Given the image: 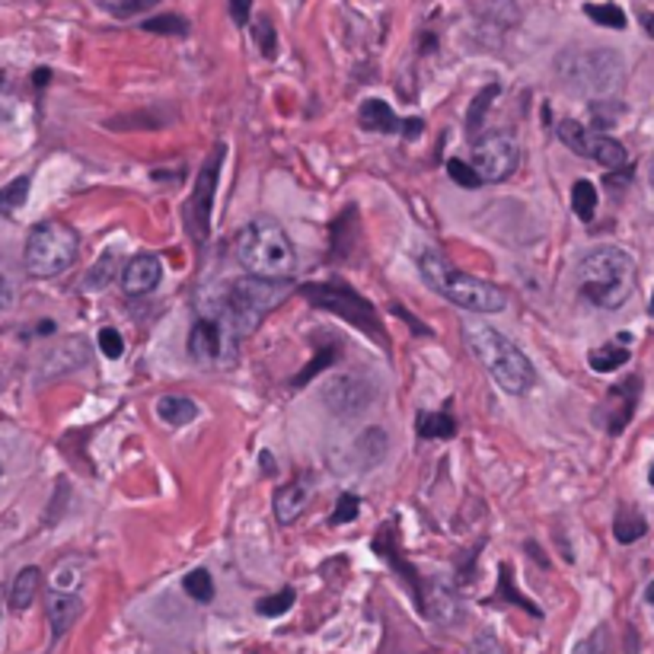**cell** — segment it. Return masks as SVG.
Returning <instances> with one entry per match:
<instances>
[{"label":"cell","mask_w":654,"mask_h":654,"mask_svg":"<svg viewBox=\"0 0 654 654\" xmlns=\"http://www.w3.org/2000/svg\"><path fill=\"white\" fill-rule=\"evenodd\" d=\"M99 352L106 355L109 361H118L124 355V338L118 329H103L99 332Z\"/></svg>","instance_id":"37"},{"label":"cell","mask_w":654,"mask_h":654,"mask_svg":"<svg viewBox=\"0 0 654 654\" xmlns=\"http://www.w3.org/2000/svg\"><path fill=\"white\" fill-rule=\"evenodd\" d=\"M556 131H558V138H562V144L572 147L578 157L597 160V163L606 166V170H620V166H626V147H622L620 141L610 138V134H603V131L587 128V124L575 122V118L558 122Z\"/></svg>","instance_id":"10"},{"label":"cell","mask_w":654,"mask_h":654,"mask_svg":"<svg viewBox=\"0 0 654 654\" xmlns=\"http://www.w3.org/2000/svg\"><path fill=\"white\" fill-rule=\"evenodd\" d=\"M572 211L578 214L581 221H594V214H597V189H594V182L587 180H578L572 186Z\"/></svg>","instance_id":"24"},{"label":"cell","mask_w":654,"mask_h":654,"mask_svg":"<svg viewBox=\"0 0 654 654\" xmlns=\"http://www.w3.org/2000/svg\"><path fill=\"white\" fill-rule=\"evenodd\" d=\"M269 281L249 275L246 281H236L227 294V303H224V317H227V326H221L224 332H234L236 338L246 336V332L255 329L265 310L275 303V294L265 288Z\"/></svg>","instance_id":"8"},{"label":"cell","mask_w":654,"mask_h":654,"mask_svg":"<svg viewBox=\"0 0 654 654\" xmlns=\"http://www.w3.org/2000/svg\"><path fill=\"white\" fill-rule=\"evenodd\" d=\"M355 450L361 454V466L371 469L386 456V450H390V438H386L383 428H367V431L358 438V444H355Z\"/></svg>","instance_id":"21"},{"label":"cell","mask_w":654,"mask_h":654,"mask_svg":"<svg viewBox=\"0 0 654 654\" xmlns=\"http://www.w3.org/2000/svg\"><path fill=\"white\" fill-rule=\"evenodd\" d=\"M626 361H629V352H626V348H620V345H603V348L591 352L587 364H591L597 373H613V371H620V367L626 364Z\"/></svg>","instance_id":"26"},{"label":"cell","mask_w":654,"mask_h":654,"mask_svg":"<svg viewBox=\"0 0 654 654\" xmlns=\"http://www.w3.org/2000/svg\"><path fill=\"white\" fill-rule=\"evenodd\" d=\"M517 163H520V151H517V141L511 134L489 131L483 138H475L469 166L479 172L483 182H504L508 176H514Z\"/></svg>","instance_id":"9"},{"label":"cell","mask_w":654,"mask_h":654,"mask_svg":"<svg viewBox=\"0 0 654 654\" xmlns=\"http://www.w3.org/2000/svg\"><path fill=\"white\" fill-rule=\"evenodd\" d=\"M45 610H49V622H51V635L55 639H61L64 632H68L70 626H74L77 620H80L83 613V603L77 594L70 591H51L49 600H45Z\"/></svg>","instance_id":"15"},{"label":"cell","mask_w":654,"mask_h":654,"mask_svg":"<svg viewBox=\"0 0 654 654\" xmlns=\"http://www.w3.org/2000/svg\"><path fill=\"white\" fill-rule=\"evenodd\" d=\"M419 434L421 438H454L456 434V421L447 412H421L419 415Z\"/></svg>","instance_id":"25"},{"label":"cell","mask_w":654,"mask_h":654,"mask_svg":"<svg viewBox=\"0 0 654 654\" xmlns=\"http://www.w3.org/2000/svg\"><path fill=\"white\" fill-rule=\"evenodd\" d=\"M648 310H651V313H654V294H651V307H648Z\"/></svg>","instance_id":"47"},{"label":"cell","mask_w":654,"mask_h":654,"mask_svg":"<svg viewBox=\"0 0 654 654\" xmlns=\"http://www.w3.org/2000/svg\"><path fill=\"white\" fill-rule=\"evenodd\" d=\"M221 163H224V147H217L211 160L198 170V180H195L192 198L186 205V224L189 234L198 246L207 243L211 234V207H214V192H217V176H221Z\"/></svg>","instance_id":"11"},{"label":"cell","mask_w":654,"mask_h":654,"mask_svg":"<svg viewBox=\"0 0 654 654\" xmlns=\"http://www.w3.org/2000/svg\"><path fill=\"white\" fill-rule=\"evenodd\" d=\"M224 352V329L214 319H198L189 332V355L195 361H217Z\"/></svg>","instance_id":"16"},{"label":"cell","mask_w":654,"mask_h":654,"mask_svg":"<svg viewBox=\"0 0 654 654\" xmlns=\"http://www.w3.org/2000/svg\"><path fill=\"white\" fill-rule=\"evenodd\" d=\"M144 32H157V35H186L189 32V23L176 14H166V16H153V20H144Z\"/></svg>","instance_id":"35"},{"label":"cell","mask_w":654,"mask_h":654,"mask_svg":"<svg viewBox=\"0 0 654 654\" xmlns=\"http://www.w3.org/2000/svg\"><path fill=\"white\" fill-rule=\"evenodd\" d=\"M253 39H255V45H259V51L269 61H275L278 58V32H275V26H272V20L269 16H259V20L253 23Z\"/></svg>","instance_id":"30"},{"label":"cell","mask_w":654,"mask_h":654,"mask_svg":"<svg viewBox=\"0 0 654 654\" xmlns=\"http://www.w3.org/2000/svg\"><path fill=\"white\" fill-rule=\"evenodd\" d=\"M645 533H648L645 517L632 508H620V514H616V520H613V537L620 539L622 546H629V543H635V539L645 537Z\"/></svg>","instance_id":"22"},{"label":"cell","mask_w":654,"mask_h":654,"mask_svg":"<svg viewBox=\"0 0 654 654\" xmlns=\"http://www.w3.org/2000/svg\"><path fill=\"white\" fill-rule=\"evenodd\" d=\"M323 400L338 419H355L373 400V386L364 377H336L323 390Z\"/></svg>","instance_id":"12"},{"label":"cell","mask_w":654,"mask_h":654,"mask_svg":"<svg viewBox=\"0 0 654 654\" xmlns=\"http://www.w3.org/2000/svg\"><path fill=\"white\" fill-rule=\"evenodd\" d=\"M447 172H450V180H454L456 186H463V189H479V186H483L479 172H475L473 166L466 163V160H447Z\"/></svg>","instance_id":"36"},{"label":"cell","mask_w":654,"mask_h":654,"mask_svg":"<svg viewBox=\"0 0 654 654\" xmlns=\"http://www.w3.org/2000/svg\"><path fill=\"white\" fill-rule=\"evenodd\" d=\"M77 249H80V240H77V234L68 224L41 221L26 236L23 265H26V272L32 278H55L74 265Z\"/></svg>","instance_id":"6"},{"label":"cell","mask_w":654,"mask_h":654,"mask_svg":"<svg viewBox=\"0 0 654 654\" xmlns=\"http://www.w3.org/2000/svg\"><path fill=\"white\" fill-rule=\"evenodd\" d=\"M29 186H32L29 176H20V180H14L10 186L0 189V214H4V217H14V214L26 205Z\"/></svg>","instance_id":"27"},{"label":"cell","mask_w":654,"mask_h":654,"mask_svg":"<svg viewBox=\"0 0 654 654\" xmlns=\"http://www.w3.org/2000/svg\"><path fill=\"white\" fill-rule=\"evenodd\" d=\"M97 7H103L109 16H115V20H131V16L144 14V10L157 7L160 0H93Z\"/></svg>","instance_id":"29"},{"label":"cell","mask_w":654,"mask_h":654,"mask_svg":"<svg viewBox=\"0 0 654 654\" xmlns=\"http://www.w3.org/2000/svg\"><path fill=\"white\" fill-rule=\"evenodd\" d=\"M495 97H498V87L492 83V87H485V90L469 103V112H466V131L469 134H475V128H483L485 112H489V106L495 103Z\"/></svg>","instance_id":"31"},{"label":"cell","mask_w":654,"mask_h":654,"mask_svg":"<svg viewBox=\"0 0 654 654\" xmlns=\"http://www.w3.org/2000/svg\"><path fill=\"white\" fill-rule=\"evenodd\" d=\"M585 14L591 16L597 26L606 29H626V14L616 4H585Z\"/></svg>","instance_id":"32"},{"label":"cell","mask_w":654,"mask_h":654,"mask_svg":"<svg viewBox=\"0 0 654 654\" xmlns=\"http://www.w3.org/2000/svg\"><path fill=\"white\" fill-rule=\"evenodd\" d=\"M262 466H265V473H275V466H272V456L262 454Z\"/></svg>","instance_id":"44"},{"label":"cell","mask_w":654,"mask_h":654,"mask_svg":"<svg viewBox=\"0 0 654 654\" xmlns=\"http://www.w3.org/2000/svg\"><path fill=\"white\" fill-rule=\"evenodd\" d=\"M419 269L425 275V281L444 300L454 303V307H463V310H473V313H502L508 307V294L502 288L454 269L441 249H425L419 255Z\"/></svg>","instance_id":"2"},{"label":"cell","mask_w":654,"mask_h":654,"mask_svg":"<svg viewBox=\"0 0 654 654\" xmlns=\"http://www.w3.org/2000/svg\"><path fill=\"white\" fill-rule=\"evenodd\" d=\"M160 278H163V265L153 253H138L131 255L128 265L118 272V284L128 297H144L151 290H157Z\"/></svg>","instance_id":"13"},{"label":"cell","mask_w":654,"mask_h":654,"mask_svg":"<svg viewBox=\"0 0 654 654\" xmlns=\"http://www.w3.org/2000/svg\"><path fill=\"white\" fill-rule=\"evenodd\" d=\"M182 587H186L189 597L198 600V603H211V600H214V581H211V575H207L205 568H195V572H189L186 581H182Z\"/></svg>","instance_id":"33"},{"label":"cell","mask_w":654,"mask_h":654,"mask_svg":"<svg viewBox=\"0 0 654 654\" xmlns=\"http://www.w3.org/2000/svg\"><path fill=\"white\" fill-rule=\"evenodd\" d=\"M639 20H641V26H645V32L654 39V14H648V10H641V16H639Z\"/></svg>","instance_id":"42"},{"label":"cell","mask_w":654,"mask_h":654,"mask_svg":"<svg viewBox=\"0 0 654 654\" xmlns=\"http://www.w3.org/2000/svg\"><path fill=\"white\" fill-rule=\"evenodd\" d=\"M39 587H41V572H39V568H35V565L23 568V572L14 578V587H10V606H14V610H26V606H32Z\"/></svg>","instance_id":"20"},{"label":"cell","mask_w":654,"mask_h":654,"mask_svg":"<svg viewBox=\"0 0 654 654\" xmlns=\"http://www.w3.org/2000/svg\"><path fill=\"white\" fill-rule=\"evenodd\" d=\"M648 479H651V485H654V463H651V469H648Z\"/></svg>","instance_id":"46"},{"label":"cell","mask_w":654,"mask_h":654,"mask_svg":"<svg viewBox=\"0 0 654 654\" xmlns=\"http://www.w3.org/2000/svg\"><path fill=\"white\" fill-rule=\"evenodd\" d=\"M651 186H654V166H651Z\"/></svg>","instance_id":"48"},{"label":"cell","mask_w":654,"mask_h":654,"mask_svg":"<svg viewBox=\"0 0 654 654\" xmlns=\"http://www.w3.org/2000/svg\"><path fill=\"white\" fill-rule=\"evenodd\" d=\"M297 594L290 591V587H284L281 594H275V597H262L259 603H255V610H259V616H269V620H275V616H284L294 606Z\"/></svg>","instance_id":"34"},{"label":"cell","mask_w":654,"mask_h":654,"mask_svg":"<svg viewBox=\"0 0 654 654\" xmlns=\"http://www.w3.org/2000/svg\"><path fill=\"white\" fill-rule=\"evenodd\" d=\"M49 77H51V74H49V70L41 68V70H39V74H35V83H39V87H41V83H49Z\"/></svg>","instance_id":"43"},{"label":"cell","mask_w":654,"mask_h":654,"mask_svg":"<svg viewBox=\"0 0 654 654\" xmlns=\"http://www.w3.org/2000/svg\"><path fill=\"white\" fill-rule=\"evenodd\" d=\"M122 272V265H118V259H115V253L112 249H106L103 253V259L97 262L90 269V275H87V290H103L106 284L112 281V278Z\"/></svg>","instance_id":"28"},{"label":"cell","mask_w":654,"mask_h":654,"mask_svg":"<svg viewBox=\"0 0 654 654\" xmlns=\"http://www.w3.org/2000/svg\"><path fill=\"white\" fill-rule=\"evenodd\" d=\"M361 128L367 131H383V134H400L402 131V118L383 103V99H367L358 112Z\"/></svg>","instance_id":"18"},{"label":"cell","mask_w":654,"mask_h":654,"mask_svg":"<svg viewBox=\"0 0 654 654\" xmlns=\"http://www.w3.org/2000/svg\"><path fill=\"white\" fill-rule=\"evenodd\" d=\"M556 70L562 83H568L575 93H585L594 99H610L622 83V61L610 49H568L556 58Z\"/></svg>","instance_id":"5"},{"label":"cell","mask_w":654,"mask_h":654,"mask_svg":"<svg viewBox=\"0 0 654 654\" xmlns=\"http://www.w3.org/2000/svg\"><path fill=\"white\" fill-rule=\"evenodd\" d=\"M463 342L473 352V358L489 371V377L504 392H511V396H523L533 386V380H537L530 358L511 338H504L502 332L492 329V326L463 323Z\"/></svg>","instance_id":"1"},{"label":"cell","mask_w":654,"mask_h":654,"mask_svg":"<svg viewBox=\"0 0 654 654\" xmlns=\"http://www.w3.org/2000/svg\"><path fill=\"white\" fill-rule=\"evenodd\" d=\"M227 4H230V16H234L236 26H246L249 10H253V0H227Z\"/></svg>","instance_id":"40"},{"label":"cell","mask_w":654,"mask_h":654,"mask_svg":"<svg viewBox=\"0 0 654 654\" xmlns=\"http://www.w3.org/2000/svg\"><path fill=\"white\" fill-rule=\"evenodd\" d=\"M578 290L600 310H620L635 290V262L616 246L594 249L578 265Z\"/></svg>","instance_id":"3"},{"label":"cell","mask_w":654,"mask_h":654,"mask_svg":"<svg viewBox=\"0 0 654 654\" xmlns=\"http://www.w3.org/2000/svg\"><path fill=\"white\" fill-rule=\"evenodd\" d=\"M300 294L307 297L313 307L338 313L342 319L358 326L361 332L377 338L380 345H386V332H383V326H380L377 310L371 307V300H364V297H361L358 290L348 288V284H303Z\"/></svg>","instance_id":"7"},{"label":"cell","mask_w":654,"mask_h":654,"mask_svg":"<svg viewBox=\"0 0 654 654\" xmlns=\"http://www.w3.org/2000/svg\"><path fill=\"white\" fill-rule=\"evenodd\" d=\"M236 262L262 281H288L297 272V253L275 221H253L236 234Z\"/></svg>","instance_id":"4"},{"label":"cell","mask_w":654,"mask_h":654,"mask_svg":"<svg viewBox=\"0 0 654 654\" xmlns=\"http://www.w3.org/2000/svg\"><path fill=\"white\" fill-rule=\"evenodd\" d=\"M400 134H402V138H409V141L419 138V134H421V118H406Z\"/></svg>","instance_id":"41"},{"label":"cell","mask_w":654,"mask_h":654,"mask_svg":"<svg viewBox=\"0 0 654 654\" xmlns=\"http://www.w3.org/2000/svg\"><path fill=\"white\" fill-rule=\"evenodd\" d=\"M483 16H485V23H492V26L504 32V29L517 26L520 10H517L514 0H489V4L483 7Z\"/></svg>","instance_id":"23"},{"label":"cell","mask_w":654,"mask_h":654,"mask_svg":"<svg viewBox=\"0 0 654 654\" xmlns=\"http://www.w3.org/2000/svg\"><path fill=\"white\" fill-rule=\"evenodd\" d=\"M639 386H641L639 377H632V380H626V383L613 386V390L606 392V400H603V406H600L597 419L603 421L610 434H620L622 428L629 425V419H632V412H635V400H639Z\"/></svg>","instance_id":"14"},{"label":"cell","mask_w":654,"mask_h":654,"mask_svg":"<svg viewBox=\"0 0 654 654\" xmlns=\"http://www.w3.org/2000/svg\"><path fill=\"white\" fill-rule=\"evenodd\" d=\"M466 654H504V648L492 632H483V635H475L473 645L466 648Z\"/></svg>","instance_id":"39"},{"label":"cell","mask_w":654,"mask_h":654,"mask_svg":"<svg viewBox=\"0 0 654 654\" xmlns=\"http://www.w3.org/2000/svg\"><path fill=\"white\" fill-rule=\"evenodd\" d=\"M645 597H648V603H654V585L648 587V594H645Z\"/></svg>","instance_id":"45"},{"label":"cell","mask_w":654,"mask_h":654,"mask_svg":"<svg viewBox=\"0 0 654 654\" xmlns=\"http://www.w3.org/2000/svg\"><path fill=\"white\" fill-rule=\"evenodd\" d=\"M358 511H361L358 495H342V498H338L336 514L329 517V523H332V527H342V523H352L355 517H358Z\"/></svg>","instance_id":"38"},{"label":"cell","mask_w":654,"mask_h":654,"mask_svg":"<svg viewBox=\"0 0 654 654\" xmlns=\"http://www.w3.org/2000/svg\"><path fill=\"white\" fill-rule=\"evenodd\" d=\"M307 502H310V485H307V483H288V485H281V489L275 492V498H272V508H275L278 523L290 527V523H294L297 517L303 514Z\"/></svg>","instance_id":"17"},{"label":"cell","mask_w":654,"mask_h":654,"mask_svg":"<svg viewBox=\"0 0 654 654\" xmlns=\"http://www.w3.org/2000/svg\"><path fill=\"white\" fill-rule=\"evenodd\" d=\"M157 415L163 425L182 428V425H189V421L198 419V406H195L189 396H163V400H157Z\"/></svg>","instance_id":"19"}]
</instances>
